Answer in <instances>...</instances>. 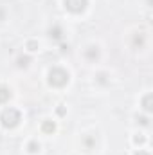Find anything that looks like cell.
I'll list each match as a JSON object with an SVG mask.
<instances>
[{
  "mask_svg": "<svg viewBox=\"0 0 153 155\" xmlns=\"http://www.w3.org/2000/svg\"><path fill=\"white\" fill-rule=\"evenodd\" d=\"M135 143H144V137H135Z\"/></svg>",
  "mask_w": 153,
  "mask_h": 155,
  "instance_id": "obj_9",
  "label": "cell"
},
{
  "mask_svg": "<svg viewBox=\"0 0 153 155\" xmlns=\"http://www.w3.org/2000/svg\"><path fill=\"white\" fill-rule=\"evenodd\" d=\"M27 47H29V51H34V47H36V43H34V41H29V45H27Z\"/></svg>",
  "mask_w": 153,
  "mask_h": 155,
  "instance_id": "obj_8",
  "label": "cell"
},
{
  "mask_svg": "<svg viewBox=\"0 0 153 155\" xmlns=\"http://www.w3.org/2000/svg\"><path fill=\"white\" fill-rule=\"evenodd\" d=\"M49 81H50V85H54V87H63V85H67V81H69V74H67V71H63V69H52L50 74H49Z\"/></svg>",
  "mask_w": 153,
  "mask_h": 155,
  "instance_id": "obj_2",
  "label": "cell"
},
{
  "mask_svg": "<svg viewBox=\"0 0 153 155\" xmlns=\"http://www.w3.org/2000/svg\"><path fill=\"white\" fill-rule=\"evenodd\" d=\"M144 110H148V112L151 110V96H150V94L144 97Z\"/></svg>",
  "mask_w": 153,
  "mask_h": 155,
  "instance_id": "obj_5",
  "label": "cell"
},
{
  "mask_svg": "<svg viewBox=\"0 0 153 155\" xmlns=\"http://www.w3.org/2000/svg\"><path fill=\"white\" fill-rule=\"evenodd\" d=\"M29 150H31V152H38V150H40V144H36V143L33 141V143L29 144Z\"/></svg>",
  "mask_w": 153,
  "mask_h": 155,
  "instance_id": "obj_7",
  "label": "cell"
},
{
  "mask_svg": "<svg viewBox=\"0 0 153 155\" xmlns=\"http://www.w3.org/2000/svg\"><path fill=\"white\" fill-rule=\"evenodd\" d=\"M135 155H148V153H146V152H142V150H139V152H137Z\"/></svg>",
  "mask_w": 153,
  "mask_h": 155,
  "instance_id": "obj_10",
  "label": "cell"
},
{
  "mask_svg": "<svg viewBox=\"0 0 153 155\" xmlns=\"http://www.w3.org/2000/svg\"><path fill=\"white\" fill-rule=\"evenodd\" d=\"M9 96H11V92H9L5 87H0V103L7 101V99H9Z\"/></svg>",
  "mask_w": 153,
  "mask_h": 155,
  "instance_id": "obj_4",
  "label": "cell"
},
{
  "mask_svg": "<svg viewBox=\"0 0 153 155\" xmlns=\"http://www.w3.org/2000/svg\"><path fill=\"white\" fill-rule=\"evenodd\" d=\"M2 124L5 126V128H13V126H16L18 124V121H20V114L15 110V108H5L4 112H2Z\"/></svg>",
  "mask_w": 153,
  "mask_h": 155,
  "instance_id": "obj_1",
  "label": "cell"
},
{
  "mask_svg": "<svg viewBox=\"0 0 153 155\" xmlns=\"http://www.w3.org/2000/svg\"><path fill=\"white\" fill-rule=\"evenodd\" d=\"M65 5L72 13H81L86 7V0H65Z\"/></svg>",
  "mask_w": 153,
  "mask_h": 155,
  "instance_id": "obj_3",
  "label": "cell"
},
{
  "mask_svg": "<svg viewBox=\"0 0 153 155\" xmlns=\"http://www.w3.org/2000/svg\"><path fill=\"white\" fill-rule=\"evenodd\" d=\"M43 132H54V123H50V121L43 123Z\"/></svg>",
  "mask_w": 153,
  "mask_h": 155,
  "instance_id": "obj_6",
  "label": "cell"
}]
</instances>
